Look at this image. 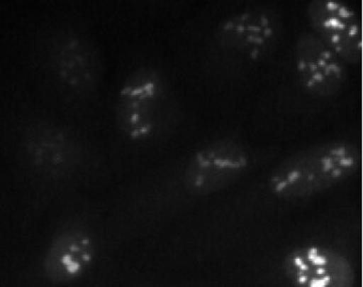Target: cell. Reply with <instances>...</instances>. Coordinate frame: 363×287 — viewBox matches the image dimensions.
I'll list each match as a JSON object with an SVG mask.
<instances>
[{
	"label": "cell",
	"mask_w": 363,
	"mask_h": 287,
	"mask_svg": "<svg viewBox=\"0 0 363 287\" xmlns=\"http://www.w3.org/2000/svg\"><path fill=\"white\" fill-rule=\"evenodd\" d=\"M362 167V144L330 139L306 146L279 162L267 179L277 200L301 202L347 183Z\"/></svg>",
	"instance_id": "1"
},
{
	"label": "cell",
	"mask_w": 363,
	"mask_h": 287,
	"mask_svg": "<svg viewBox=\"0 0 363 287\" xmlns=\"http://www.w3.org/2000/svg\"><path fill=\"white\" fill-rule=\"evenodd\" d=\"M252 164V152L242 141L212 139L188 155L155 200L169 205L216 195L240 180Z\"/></svg>",
	"instance_id": "2"
},
{
	"label": "cell",
	"mask_w": 363,
	"mask_h": 287,
	"mask_svg": "<svg viewBox=\"0 0 363 287\" xmlns=\"http://www.w3.org/2000/svg\"><path fill=\"white\" fill-rule=\"evenodd\" d=\"M40 64L50 82L73 99L94 97L104 83V54L94 38L80 28L50 30L40 46Z\"/></svg>",
	"instance_id": "3"
},
{
	"label": "cell",
	"mask_w": 363,
	"mask_h": 287,
	"mask_svg": "<svg viewBox=\"0 0 363 287\" xmlns=\"http://www.w3.org/2000/svg\"><path fill=\"white\" fill-rule=\"evenodd\" d=\"M21 149L28 172L49 188H62L77 180L94 159L84 139L52 119L30 121L23 131Z\"/></svg>",
	"instance_id": "4"
},
{
	"label": "cell",
	"mask_w": 363,
	"mask_h": 287,
	"mask_svg": "<svg viewBox=\"0 0 363 287\" xmlns=\"http://www.w3.org/2000/svg\"><path fill=\"white\" fill-rule=\"evenodd\" d=\"M100 236L87 215H69L57 224L35 262V279L48 287H65L85 278L100 255Z\"/></svg>",
	"instance_id": "5"
},
{
	"label": "cell",
	"mask_w": 363,
	"mask_h": 287,
	"mask_svg": "<svg viewBox=\"0 0 363 287\" xmlns=\"http://www.w3.org/2000/svg\"><path fill=\"white\" fill-rule=\"evenodd\" d=\"M169 102L164 73L152 65L136 67L117 90L113 109L117 130L128 142H150L161 131Z\"/></svg>",
	"instance_id": "6"
},
{
	"label": "cell",
	"mask_w": 363,
	"mask_h": 287,
	"mask_svg": "<svg viewBox=\"0 0 363 287\" xmlns=\"http://www.w3.org/2000/svg\"><path fill=\"white\" fill-rule=\"evenodd\" d=\"M283 32V13L279 7L248 4L219 21L214 28L213 40L222 51L259 62L274 54Z\"/></svg>",
	"instance_id": "7"
},
{
	"label": "cell",
	"mask_w": 363,
	"mask_h": 287,
	"mask_svg": "<svg viewBox=\"0 0 363 287\" xmlns=\"http://www.w3.org/2000/svg\"><path fill=\"white\" fill-rule=\"evenodd\" d=\"M281 269L292 287H355L357 271L342 252L323 244H304L289 250Z\"/></svg>",
	"instance_id": "8"
},
{
	"label": "cell",
	"mask_w": 363,
	"mask_h": 287,
	"mask_svg": "<svg viewBox=\"0 0 363 287\" xmlns=\"http://www.w3.org/2000/svg\"><path fill=\"white\" fill-rule=\"evenodd\" d=\"M305 16L310 32L348 66L362 60V18L359 9L343 0H312Z\"/></svg>",
	"instance_id": "9"
},
{
	"label": "cell",
	"mask_w": 363,
	"mask_h": 287,
	"mask_svg": "<svg viewBox=\"0 0 363 287\" xmlns=\"http://www.w3.org/2000/svg\"><path fill=\"white\" fill-rule=\"evenodd\" d=\"M293 60L298 85L309 97H336L347 83V64L310 31L296 38Z\"/></svg>",
	"instance_id": "10"
}]
</instances>
